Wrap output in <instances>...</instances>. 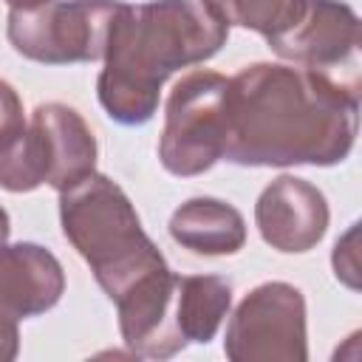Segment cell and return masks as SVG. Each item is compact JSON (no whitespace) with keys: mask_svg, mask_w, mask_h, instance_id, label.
I'll return each instance as SVG.
<instances>
[{"mask_svg":"<svg viewBox=\"0 0 362 362\" xmlns=\"http://www.w3.org/2000/svg\"><path fill=\"white\" fill-rule=\"evenodd\" d=\"M359 130L356 79L320 68L252 62L229 76L223 158L240 167H334Z\"/></svg>","mask_w":362,"mask_h":362,"instance_id":"cell-1","label":"cell"},{"mask_svg":"<svg viewBox=\"0 0 362 362\" xmlns=\"http://www.w3.org/2000/svg\"><path fill=\"white\" fill-rule=\"evenodd\" d=\"M229 25L201 0H147L122 3L107 34L105 68L96 96L119 124L153 119L161 85L181 68L204 62L221 51Z\"/></svg>","mask_w":362,"mask_h":362,"instance_id":"cell-2","label":"cell"},{"mask_svg":"<svg viewBox=\"0 0 362 362\" xmlns=\"http://www.w3.org/2000/svg\"><path fill=\"white\" fill-rule=\"evenodd\" d=\"M59 223L110 303L170 269L127 192L102 173L59 192Z\"/></svg>","mask_w":362,"mask_h":362,"instance_id":"cell-3","label":"cell"},{"mask_svg":"<svg viewBox=\"0 0 362 362\" xmlns=\"http://www.w3.org/2000/svg\"><path fill=\"white\" fill-rule=\"evenodd\" d=\"M96 139L88 122L62 102L37 105L25 133L0 153V187L31 192L42 184L57 192L96 173Z\"/></svg>","mask_w":362,"mask_h":362,"instance_id":"cell-4","label":"cell"},{"mask_svg":"<svg viewBox=\"0 0 362 362\" xmlns=\"http://www.w3.org/2000/svg\"><path fill=\"white\" fill-rule=\"evenodd\" d=\"M226 90L229 76L204 68L175 82L164 107V130L158 139V158L167 173L192 178L223 158Z\"/></svg>","mask_w":362,"mask_h":362,"instance_id":"cell-5","label":"cell"},{"mask_svg":"<svg viewBox=\"0 0 362 362\" xmlns=\"http://www.w3.org/2000/svg\"><path fill=\"white\" fill-rule=\"evenodd\" d=\"M122 0H48L8 11L11 48L42 65L93 62L105 57L110 23Z\"/></svg>","mask_w":362,"mask_h":362,"instance_id":"cell-6","label":"cell"},{"mask_svg":"<svg viewBox=\"0 0 362 362\" xmlns=\"http://www.w3.org/2000/svg\"><path fill=\"white\" fill-rule=\"evenodd\" d=\"M232 362H305V297L297 286L269 280L235 308L223 337Z\"/></svg>","mask_w":362,"mask_h":362,"instance_id":"cell-7","label":"cell"},{"mask_svg":"<svg viewBox=\"0 0 362 362\" xmlns=\"http://www.w3.org/2000/svg\"><path fill=\"white\" fill-rule=\"evenodd\" d=\"M65 291L62 263L40 243L0 246V362L20 351V320L51 311Z\"/></svg>","mask_w":362,"mask_h":362,"instance_id":"cell-8","label":"cell"},{"mask_svg":"<svg viewBox=\"0 0 362 362\" xmlns=\"http://www.w3.org/2000/svg\"><path fill=\"white\" fill-rule=\"evenodd\" d=\"M328 201L322 189L297 175H277L255 204L260 238L286 255L314 249L328 229Z\"/></svg>","mask_w":362,"mask_h":362,"instance_id":"cell-9","label":"cell"},{"mask_svg":"<svg viewBox=\"0 0 362 362\" xmlns=\"http://www.w3.org/2000/svg\"><path fill=\"white\" fill-rule=\"evenodd\" d=\"M272 51L294 65L334 68L356 59L359 51V17L339 0H308L303 20L283 37L269 42Z\"/></svg>","mask_w":362,"mask_h":362,"instance_id":"cell-10","label":"cell"},{"mask_svg":"<svg viewBox=\"0 0 362 362\" xmlns=\"http://www.w3.org/2000/svg\"><path fill=\"white\" fill-rule=\"evenodd\" d=\"M170 235L178 246L189 249L192 255L221 257L235 255L246 243V221L240 209L221 198L198 195L184 201L170 215Z\"/></svg>","mask_w":362,"mask_h":362,"instance_id":"cell-11","label":"cell"},{"mask_svg":"<svg viewBox=\"0 0 362 362\" xmlns=\"http://www.w3.org/2000/svg\"><path fill=\"white\" fill-rule=\"evenodd\" d=\"M232 305V286L218 274L175 277V328L181 339L206 345Z\"/></svg>","mask_w":362,"mask_h":362,"instance_id":"cell-12","label":"cell"},{"mask_svg":"<svg viewBox=\"0 0 362 362\" xmlns=\"http://www.w3.org/2000/svg\"><path fill=\"white\" fill-rule=\"evenodd\" d=\"M201 3L226 25L252 28L263 34L266 42L291 31L308 8V0H201Z\"/></svg>","mask_w":362,"mask_h":362,"instance_id":"cell-13","label":"cell"},{"mask_svg":"<svg viewBox=\"0 0 362 362\" xmlns=\"http://www.w3.org/2000/svg\"><path fill=\"white\" fill-rule=\"evenodd\" d=\"M25 110L20 93L0 79V153H6L23 133H25Z\"/></svg>","mask_w":362,"mask_h":362,"instance_id":"cell-14","label":"cell"},{"mask_svg":"<svg viewBox=\"0 0 362 362\" xmlns=\"http://www.w3.org/2000/svg\"><path fill=\"white\" fill-rule=\"evenodd\" d=\"M354 240H356V223L348 229V235L342 240H337L334 246V274L337 280H342L348 288H359V280H356V249H354Z\"/></svg>","mask_w":362,"mask_h":362,"instance_id":"cell-15","label":"cell"},{"mask_svg":"<svg viewBox=\"0 0 362 362\" xmlns=\"http://www.w3.org/2000/svg\"><path fill=\"white\" fill-rule=\"evenodd\" d=\"M8 235H11V221H8V212L0 206V246L8 240Z\"/></svg>","mask_w":362,"mask_h":362,"instance_id":"cell-16","label":"cell"},{"mask_svg":"<svg viewBox=\"0 0 362 362\" xmlns=\"http://www.w3.org/2000/svg\"><path fill=\"white\" fill-rule=\"evenodd\" d=\"M11 8H31V6H40V3H48V0H6Z\"/></svg>","mask_w":362,"mask_h":362,"instance_id":"cell-17","label":"cell"}]
</instances>
